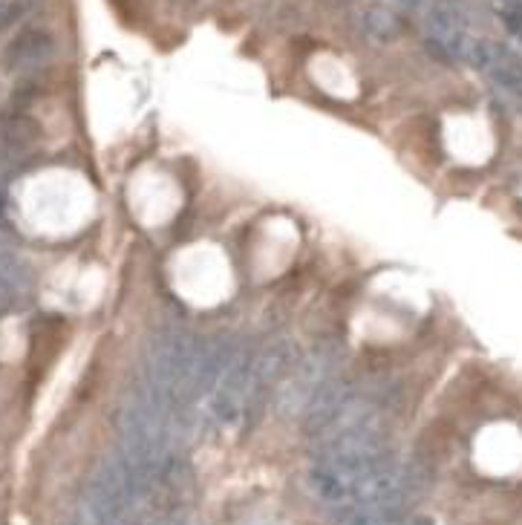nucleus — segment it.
Returning <instances> with one entry per match:
<instances>
[{
  "label": "nucleus",
  "mask_w": 522,
  "mask_h": 525,
  "mask_svg": "<svg viewBox=\"0 0 522 525\" xmlns=\"http://www.w3.org/2000/svg\"><path fill=\"white\" fill-rule=\"evenodd\" d=\"M355 23H358V32L372 43H393V41L401 38V32H404V20H401L393 9H384V6L361 9Z\"/></svg>",
  "instance_id": "423d86ee"
},
{
  "label": "nucleus",
  "mask_w": 522,
  "mask_h": 525,
  "mask_svg": "<svg viewBox=\"0 0 522 525\" xmlns=\"http://www.w3.org/2000/svg\"><path fill=\"white\" fill-rule=\"evenodd\" d=\"M344 361V352L338 344H320L312 352H306V358L292 367V375H286L280 381V387L274 390V413L280 419H295L303 416L309 407L312 396L320 390L323 381H329L332 375H338Z\"/></svg>",
  "instance_id": "f257e3e1"
},
{
  "label": "nucleus",
  "mask_w": 522,
  "mask_h": 525,
  "mask_svg": "<svg viewBox=\"0 0 522 525\" xmlns=\"http://www.w3.org/2000/svg\"><path fill=\"white\" fill-rule=\"evenodd\" d=\"M20 298H23V292H17L12 283H6L3 277H0V309H12Z\"/></svg>",
  "instance_id": "6e6552de"
},
{
  "label": "nucleus",
  "mask_w": 522,
  "mask_h": 525,
  "mask_svg": "<svg viewBox=\"0 0 522 525\" xmlns=\"http://www.w3.org/2000/svg\"><path fill=\"white\" fill-rule=\"evenodd\" d=\"M55 52V41L50 32L43 29H27L17 38L9 41L3 50V66L9 73H29V69L43 66Z\"/></svg>",
  "instance_id": "20e7f679"
},
{
  "label": "nucleus",
  "mask_w": 522,
  "mask_h": 525,
  "mask_svg": "<svg viewBox=\"0 0 522 525\" xmlns=\"http://www.w3.org/2000/svg\"><path fill=\"white\" fill-rule=\"evenodd\" d=\"M0 277L6 283H12L17 292L27 295L32 286V269L27 266V260L20 254H15L12 248H0Z\"/></svg>",
  "instance_id": "0eeeda50"
},
{
  "label": "nucleus",
  "mask_w": 522,
  "mask_h": 525,
  "mask_svg": "<svg viewBox=\"0 0 522 525\" xmlns=\"http://www.w3.org/2000/svg\"><path fill=\"white\" fill-rule=\"evenodd\" d=\"M393 4L401 6V9H416V6L421 4V0H393Z\"/></svg>",
  "instance_id": "1a4fd4ad"
},
{
  "label": "nucleus",
  "mask_w": 522,
  "mask_h": 525,
  "mask_svg": "<svg viewBox=\"0 0 522 525\" xmlns=\"http://www.w3.org/2000/svg\"><path fill=\"white\" fill-rule=\"evenodd\" d=\"M41 139V125L27 113H6L0 118V164H9L27 156Z\"/></svg>",
  "instance_id": "39448f33"
},
{
  "label": "nucleus",
  "mask_w": 522,
  "mask_h": 525,
  "mask_svg": "<svg viewBox=\"0 0 522 525\" xmlns=\"http://www.w3.org/2000/svg\"><path fill=\"white\" fill-rule=\"evenodd\" d=\"M295 358H297V349H295L292 338H274L260 352H254L251 387H248V404H246L248 421L257 419V410L274 396V390L280 387V381L286 378V372H292Z\"/></svg>",
  "instance_id": "f03ea898"
},
{
  "label": "nucleus",
  "mask_w": 522,
  "mask_h": 525,
  "mask_svg": "<svg viewBox=\"0 0 522 525\" xmlns=\"http://www.w3.org/2000/svg\"><path fill=\"white\" fill-rule=\"evenodd\" d=\"M251 364L254 352H237L231 358V364L225 367L223 378L217 381L211 396V416L220 424H237L246 413L248 404V387H251Z\"/></svg>",
  "instance_id": "7ed1b4c3"
}]
</instances>
